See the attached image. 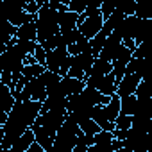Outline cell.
Segmentation results:
<instances>
[{
    "instance_id": "ac0fdd59",
    "label": "cell",
    "mask_w": 152,
    "mask_h": 152,
    "mask_svg": "<svg viewBox=\"0 0 152 152\" xmlns=\"http://www.w3.org/2000/svg\"><path fill=\"white\" fill-rule=\"evenodd\" d=\"M43 72H45V66H39L38 63H36V64H29V66H23V70H22V77H25L27 81H32V79L39 77Z\"/></svg>"
},
{
    "instance_id": "6da1fadb",
    "label": "cell",
    "mask_w": 152,
    "mask_h": 152,
    "mask_svg": "<svg viewBox=\"0 0 152 152\" xmlns=\"http://www.w3.org/2000/svg\"><path fill=\"white\" fill-rule=\"evenodd\" d=\"M41 111V102H34V100H29V102H16L15 100V106L13 109L7 113V120L6 124L2 125L4 129V138H2V145L0 148L4 150H9L13 147V143L27 131L31 129V125L34 124V120L38 118Z\"/></svg>"
},
{
    "instance_id": "4316f807",
    "label": "cell",
    "mask_w": 152,
    "mask_h": 152,
    "mask_svg": "<svg viewBox=\"0 0 152 152\" xmlns=\"http://www.w3.org/2000/svg\"><path fill=\"white\" fill-rule=\"evenodd\" d=\"M34 59H36V63L39 64V66H45V57H47V52L39 47V45H36V48H34Z\"/></svg>"
},
{
    "instance_id": "9a60e30c",
    "label": "cell",
    "mask_w": 152,
    "mask_h": 152,
    "mask_svg": "<svg viewBox=\"0 0 152 152\" xmlns=\"http://www.w3.org/2000/svg\"><path fill=\"white\" fill-rule=\"evenodd\" d=\"M102 109H104V115L107 116V120H109V122H115V120H116V116L120 115V97H118L116 93H115V95H111L109 104H107V106H104Z\"/></svg>"
},
{
    "instance_id": "3957f363",
    "label": "cell",
    "mask_w": 152,
    "mask_h": 152,
    "mask_svg": "<svg viewBox=\"0 0 152 152\" xmlns=\"http://www.w3.org/2000/svg\"><path fill=\"white\" fill-rule=\"evenodd\" d=\"M66 115H68L66 111H45L38 115V118L34 120V125H39L50 138H54L59 127L63 125Z\"/></svg>"
},
{
    "instance_id": "d4e9b609",
    "label": "cell",
    "mask_w": 152,
    "mask_h": 152,
    "mask_svg": "<svg viewBox=\"0 0 152 152\" xmlns=\"http://www.w3.org/2000/svg\"><path fill=\"white\" fill-rule=\"evenodd\" d=\"M115 9H116V7H115V4H113V2H107V0H106V2H102V4H100V9H99V11H100V16H102L104 20H107V18L113 15V11H115Z\"/></svg>"
},
{
    "instance_id": "5bb4252c",
    "label": "cell",
    "mask_w": 152,
    "mask_h": 152,
    "mask_svg": "<svg viewBox=\"0 0 152 152\" xmlns=\"http://www.w3.org/2000/svg\"><path fill=\"white\" fill-rule=\"evenodd\" d=\"M15 106V97L11 93V90L4 84H0V111L9 113Z\"/></svg>"
},
{
    "instance_id": "cb8c5ba5",
    "label": "cell",
    "mask_w": 152,
    "mask_h": 152,
    "mask_svg": "<svg viewBox=\"0 0 152 152\" xmlns=\"http://www.w3.org/2000/svg\"><path fill=\"white\" fill-rule=\"evenodd\" d=\"M59 39H61V34H57V36H52V38H48V39H45V41H43L39 47H41L45 52H52V50H56V47H57Z\"/></svg>"
},
{
    "instance_id": "277c9868",
    "label": "cell",
    "mask_w": 152,
    "mask_h": 152,
    "mask_svg": "<svg viewBox=\"0 0 152 152\" xmlns=\"http://www.w3.org/2000/svg\"><path fill=\"white\" fill-rule=\"evenodd\" d=\"M102 25H104V18L100 16V13L97 15H91V16H86L84 22L77 27L83 34V38L86 39H91L93 36H97L100 31H102Z\"/></svg>"
},
{
    "instance_id": "ba28073f",
    "label": "cell",
    "mask_w": 152,
    "mask_h": 152,
    "mask_svg": "<svg viewBox=\"0 0 152 152\" xmlns=\"http://www.w3.org/2000/svg\"><path fill=\"white\" fill-rule=\"evenodd\" d=\"M95 90H97L100 95H106V97H111V95L116 93V83H115V75H113V72L107 73V75H104V77L100 79V83L97 84Z\"/></svg>"
},
{
    "instance_id": "2e32d148",
    "label": "cell",
    "mask_w": 152,
    "mask_h": 152,
    "mask_svg": "<svg viewBox=\"0 0 152 152\" xmlns=\"http://www.w3.org/2000/svg\"><path fill=\"white\" fill-rule=\"evenodd\" d=\"M132 73H138L141 77H145V59H132L127 63L125 66V75H132Z\"/></svg>"
},
{
    "instance_id": "8992f818",
    "label": "cell",
    "mask_w": 152,
    "mask_h": 152,
    "mask_svg": "<svg viewBox=\"0 0 152 152\" xmlns=\"http://www.w3.org/2000/svg\"><path fill=\"white\" fill-rule=\"evenodd\" d=\"M120 45H122L120 36H118L116 32H111V34L106 38V43H104V47H102L99 57L104 59V61H107V63H111V61L115 59V54H116V50L120 48Z\"/></svg>"
},
{
    "instance_id": "4fadbf2b",
    "label": "cell",
    "mask_w": 152,
    "mask_h": 152,
    "mask_svg": "<svg viewBox=\"0 0 152 152\" xmlns=\"http://www.w3.org/2000/svg\"><path fill=\"white\" fill-rule=\"evenodd\" d=\"M136 109H138V99L134 95L120 99V115H124V116H134Z\"/></svg>"
},
{
    "instance_id": "7c38bea8",
    "label": "cell",
    "mask_w": 152,
    "mask_h": 152,
    "mask_svg": "<svg viewBox=\"0 0 152 152\" xmlns=\"http://www.w3.org/2000/svg\"><path fill=\"white\" fill-rule=\"evenodd\" d=\"M95 147L99 148V152H113L111 148V140H113V134L107 132V131H99L95 136Z\"/></svg>"
},
{
    "instance_id": "4dcf8cb0",
    "label": "cell",
    "mask_w": 152,
    "mask_h": 152,
    "mask_svg": "<svg viewBox=\"0 0 152 152\" xmlns=\"http://www.w3.org/2000/svg\"><path fill=\"white\" fill-rule=\"evenodd\" d=\"M25 152H45V150H43V148H41V147H39V145L34 141V143H32V145H31V147L25 150Z\"/></svg>"
},
{
    "instance_id": "836d02e7",
    "label": "cell",
    "mask_w": 152,
    "mask_h": 152,
    "mask_svg": "<svg viewBox=\"0 0 152 152\" xmlns=\"http://www.w3.org/2000/svg\"><path fill=\"white\" fill-rule=\"evenodd\" d=\"M6 50H7V47H6V45H0V56H2Z\"/></svg>"
},
{
    "instance_id": "f1b7e54d",
    "label": "cell",
    "mask_w": 152,
    "mask_h": 152,
    "mask_svg": "<svg viewBox=\"0 0 152 152\" xmlns=\"http://www.w3.org/2000/svg\"><path fill=\"white\" fill-rule=\"evenodd\" d=\"M134 16H136L138 20H150V15H148V13H147V9H145V7H141V6H138V7H136Z\"/></svg>"
},
{
    "instance_id": "d6986e66",
    "label": "cell",
    "mask_w": 152,
    "mask_h": 152,
    "mask_svg": "<svg viewBox=\"0 0 152 152\" xmlns=\"http://www.w3.org/2000/svg\"><path fill=\"white\" fill-rule=\"evenodd\" d=\"M79 129H81V132H83V134H86V136H95V134L100 131V127H99L91 118L83 120V122L79 124Z\"/></svg>"
},
{
    "instance_id": "52a82bcc",
    "label": "cell",
    "mask_w": 152,
    "mask_h": 152,
    "mask_svg": "<svg viewBox=\"0 0 152 152\" xmlns=\"http://www.w3.org/2000/svg\"><path fill=\"white\" fill-rule=\"evenodd\" d=\"M59 86H61V91L64 97H70V95H77L81 93L84 88H86V83L84 81H79V79H70V77H63L59 81Z\"/></svg>"
},
{
    "instance_id": "8d00e7d4",
    "label": "cell",
    "mask_w": 152,
    "mask_h": 152,
    "mask_svg": "<svg viewBox=\"0 0 152 152\" xmlns=\"http://www.w3.org/2000/svg\"><path fill=\"white\" fill-rule=\"evenodd\" d=\"M0 152H7V150H4V148H0Z\"/></svg>"
},
{
    "instance_id": "30bf717a",
    "label": "cell",
    "mask_w": 152,
    "mask_h": 152,
    "mask_svg": "<svg viewBox=\"0 0 152 152\" xmlns=\"http://www.w3.org/2000/svg\"><path fill=\"white\" fill-rule=\"evenodd\" d=\"M31 131H32V134H34V141L43 148V150H48V148H52V145H54V138H50L39 125H31Z\"/></svg>"
},
{
    "instance_id": "ffe728a7",
    "label": "cell",
    "mask_w": 152,
    "mask_h": 152,
    "mask_svg": "<svg viewBox=\"0 0 152 152\" xmlns=\"http://www.w3.org/2000/svg\"><path fill=\"white\" fill-rule=\"evenodd\" d=\"M39 81L43 83V86H45V88H50V86H56V84L61 81V77H59L57 73H54V72L45 70V72L39 75Z\"/></svg>"
},
{
    "instance_id": "d6a6232c",
    "label": "cell",
    "mask_w": 152,
    "mask_h": 152,
    "mask_svg": "<svg viewBox=\"0 0 152 152\" xmlns=\"http://www.w3.org/2000/svg\"><path fill=\"white\" fill-rule=\"evenodd\" d=\"M88 152H99V148L95 145H91V147H88Z\"/></svg>"
},
{
    "instance_id": "d590c367",
    "label": "cell",
    "mask_w": 152,
    "mask_h": 152,
    "mask_svg": "<svg viewBox=\"0 0 152 152\" xmlns=\"http://www.w3.org/2000/svg\"><path fill=\"white\" fill-rule=\"evenodd\" d=\"M116 152H129V150H125V148L122 147V148H120V150H116Z\"/></svg>"
},
{
    "instance_id": "7a4b0ae2",
    "label": "cell",
    "mask_w": 152,
    "mask_h": 152,
    "mask_svg": "<svg viewBox=\"0 0 152 152\" xmlns=\"http://www.w3.org/2000/svg\"><path fill=\"white\" fill-rule=\"evenodd\" d=\"M81 134L83 132H81L77 122H75L70 115H66L63 125L59 127V131L54 136V145L52 147H56L61 152H72L73 147L77 145V136H81Z\"/></svg>"
},
{
    "instance_id": "f546056e",
    "label": "cell",
    "mask_w": 152,
    "mask_h": 152,
    "mask_svg": "<svg viewBox=\"0 0 152 152\" xmlns=\"http://www.w3.org/2000/svg\"><path fill=\"white\" fill-rule=\"evenodd\" d=\"M124 147V141H120V140H111V148H113V152H116V150H120Z\"/></svg>"
},
{
    "instance_id": "8fae6325",
    "label": "cell",
    "mask_w": 152,
    "mask_h": 152,
    "mask_svg": "<svg viewBox=\"0 0 152 152\" xmlns=\"http://www.w3.org/2000/svg\"><path fill=\"white\" fill-rule=\"evenodd\" d=\"M113 72V64L111 63H107V61H104V59H100V57H95V61H93V66H91V70H90V75L88 77H104V75H107V73H111ZM86 77V79H88Z\"/></svg>"
},
{
    "instance_id": "9c48e42d",
    "label": "cell",
    "mask_w": 152,
    "mask_h": 152,
    "mask_svg": "<svg viewBox=\"0 0 152 152\" xmlns=\"http://www.w3.org/2000/svg\"><path fill=\"white\" fill-rule=\"evenodd\" d=\"M15 38L18 41H34L36 43V25H34V22L20 25L15 32Z\"/></svg>"
},
{
    "instance_id": "e0dca14e",
    "label": "cell",
    "mask_w": 152,
    "mask_h": 152,
    "mask_svg": "<svg viewBox=\"0 0 152 152\" xmlns=\"http://www.w3.org/2000/svg\"><path fill=\"white\" fill-rule=\"evenodd\" d=\"M106 34L100 31L97 36H93L91 39H90V47H91V56L93 57H99V54H100V50H102V47H104V43H106Z\"/></svg>"
},
{
    "instance_id": "44dd1931",
    "label": "cell",
    "mask_w": 152,
    "mask_h": 152,
    "mask_svg": "<svg viewBox=\"0 0 152 152\" xmlns=\"http://www.w3.org/2000/svg\"><path fill=\"white\" fill-rule=\"evenodd\" d=\"M61 39H63L64 45L68 47V45H73V43H79V41L83 39V34H81L79 29H73V31H68V32L61 34Z\"/></svg>"
},
{
    "instance_id": "5b68a950",
    "label": "cell",
    "mask_w": 152,
    "mask_h": 152,
    "mask_svg": "<svg viewBox=\"0 0 152 152\" xmlns=\"http://www.w3.org/2000/svg\"><path fill=\"white\" fill-rule=\"evenodd\" d=\"M141 81H143V77H141V75H138V73L124 75L122 81H120L118 86H116V95H118L120 99L129 97V95H134V91H136V88H138V84H140Z\"/></svg>"
},
{
    "instance_id": "1f68e13d",
    "label": "cell",
    "mask_w": 152,
    "mask_h": 152,
    "mask_svg": "<svg viewBox=\"0 0 152 152\" xmlns=\"http://www.w3.org/2000/svg\"><path fill=\"white\" fill-rule=\"evenodd\" d=\"M72 152H88V147H84V145H81V143H77L73 147V150Z\"/></svg>"
},
{
    "instance_id": "e575fe53",
    "label": "cell",
    "mask_w": 152,
    "mask_h": 152,
    "mask_svg": "<svg viewBox=\"0 0 152 152\" xmlns=\"http://www.w3.org/2000/svg\"><path fill=\"white\" fill-rule=\"evenodd\" d=\"M2 138H4V129L0 127V145H2Z\"/></svg>"
},
{
    "instance_id": "603a6c76",
    "label": "cell",
    "mask_w": 152,
    "mask_h": 152,
    "mask_svg": "<svg viewBox=\"0 0 152 152\" xmlns=\"http://www.w3.org/2000/svg\"><path fill=\"white\" fill-rule=\"evenodd\" d=\"M113 124H115V129H116V131H127V129H131V116L118 115Z\"/></svg>"
},
{
    "instance_id": "7402d4cb",
    "label": "cell",
    "mask_w": 152,
    "mask_h": 152,
    "mask_svg": "<svg viewBox=\"0 0 152 152\" xmlns=\"http://www.w3.org/2000/svg\"><path fill=\"white\" fill-rule=\"evenodd\" d=\"M86 6H88V2H83V0H70L68 2V11L75 13V15H83Z\"/></svg>"
},
{
    "instance_id": "83f0119b",
    "label": "cell",
    "mask_w": 152,
    "mask_h": 152,
    "mask_svg": "<svg viewBox=\"0 0 152 152\" xmlns=\"http://www.w3.org/2000/svg\"><path fill=\"white\" fill-rule=\"evenodd\" d=\"M77 48H79V54H91V47H90V39L83 38L79 43H77Z\"/></svg>"
},
{
    "instance_id": "484cf974",
    "label": "cell",
    "mask_w": 152,
    "mask_h": 152,
    "mask_svg": "<svg viewBox=\"0 0 152 152\" xmlns=\"http://www.w3.org/2000/svg\"><path fill=\"white\" fill-rule=\"evenodd\" d=\"M134 97H136V99H150L148 88H147V83H145V81H141V83L138 84V88H136V91H134Z\"/></svg>"
}]
</instances>
